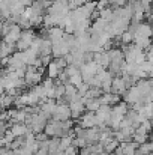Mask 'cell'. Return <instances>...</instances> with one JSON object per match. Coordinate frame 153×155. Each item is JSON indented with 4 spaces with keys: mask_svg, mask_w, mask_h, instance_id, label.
Returning <instances> with one entry per match:
<instances>
[{
    "mask_svg": "<svg viewBox=\"0 0 153 155\" xmlns=\"http://www.w3.org/2000/svg\"><path fill=\"white\" fill-rule=\"evenodd\" d=\"M44 134L51 139V137H63L65 136V133H63V130H62V122H59V120H53V119H48L47 120V125H45V128H44Z\"/></svg>",
    "mask_w": 153,
    "mask_h": 155,
    "instance_id": "cell-1",
    "label": "cell"
},
{
    "mask_svg": "<svg viewBox=\"0 0 153 155\" xmlns=\"http://www.w3.org/2000/svg\"><path fill=\"white\" fill-rule=\"evenodd\" d=\"M51 119H53V120H59V122H63V120L71 119V111H69L68 104L56 103L54 111H53V114H51Z\"/></svg>",
    "mask_w": 153,
    "mask_h": 155,
    "instance_id": "cell-2",
    "label": "cell"
},
{
    "mask_svg": "<svg viewBox=\"0 0 153 155\" xmlns=\"http://www.w3.org/2000/svg\"><path fill=\"white\" fill-rule=\"evenodd\" d=\"M69 107V111H71V119L72 120H77L81 117V114L84 113V104H83V100H77V101H71L68 104Z\"/></svg>",
    "mask_w": 153,
    "mask_h": 155,
    "instance_id": "cell-3",
    "label": "cell"
},
{
    "mask_svg": "<svg viewBox=\"0 0 153 155\" xmlns=\"http://www.w3.org/2000/svg\"><path fill=\"white\" fill-rule=\"evenodd\" d=\"M21 30H23V29H21L18 24H14V26L11 27V30L8 32V35L3 36V42H6V44H9V45H15L17 41H18L20 36H21Z\"/></svg>",
    "mask_w": 153,
    "mask_h": 155,
    "instance_id": "cell-4",
    "label": "cell"
},
{
    "mask_svg": "<svg viewBox=\"0 0 153 155\" xmlns=\"http://www.w3.org/2000/svg\"><path fill=\"white\" fill-rule=\"evenodd\" d=\"M69 51H71V48L63 41H59V42H56V44L51 45V56H53V59L65 57L66 54H69Z\"/></svg>",
    "mask_w": 153,
    "mask_h": 155,
    "instance_id": "cell-5",
    "label": "cell"
},
{
    "mask_svg": "<svg viewBox=\"0 0 153 155\" xmlns=\"http://www.w3.org/2000/svg\"><path fill=\"white\" fill-rule=\"evenodd\" d=\"M128 91V87H126V84H125V81H123V78L122 77H113V81H111V94H114V95H119V97H122V95H125V92Z\"/></svg>",
    "mask_w": 153,
    "mask_h": 155,
    "instance_id": "cell-6",
    "label": "cell"
},
{
    "mask_svg": "<svg viewBox=\"0 0 153 155\" xmlns=\"http://www.w3.org/2000/svg\"><path fill=\"white\" fill-rule=\"evenodd\" d=\"M80 127L84 128V130H87V128H93V127H98V122H96L95 113H92V111L83 113L81 117H80Z\"/></svg>",
    "mask_w": 153,
    "mask_h": 155,
    "instance_id": "cell-7",
    "label": "cell"
},
{
    "mask_svg": "<svg viewBox=\"0 0 153 155\" xmlns=\"http://www.w3.org/2000/svg\"><path fill=\"white\" fill-rule=\"evenodd\" d=\"M63 35H65V32H63V29L62 27H50V29H47V33H45V38L50 41L51 44H56V42H59V41H62V38H63Z\"/></svg>",
    "mask_w": 153,
    "mask_h": 155,
    "instance_id": "cell-8",
    "label": "cell"
},
{
    "mask_svg": "<svg viewBox=\"0 0 153 155\" xmlns=\"http://www.w3.org/2000/svg\"><path fill=\"white\" fill-rule=\"evenodd\" d=\"M134 36H140V38H150L152 36V27L149 23H138L135 30H134Z\"/></svg>",
    "mask_w": 153,
    "mask_h": 155,
    "instance_id": "cell-9",
    "label": "cell"
},
{
    "mask_svg": "<svg viewBox=\"0 0 153 155\" xmlns=\"http://www.w3.org/2000/svg\"><path fill=\"white\" fill-rule=\"evenodd\" d=\"M99 133H101V128L99 127H93V128H87L84 131V140L87 142V145H93V143H98L99 140Z\"/></svg>",
    "mask_w": 153,
    "mask_h": 155,
    "instance_id": "cell-10",
    "label": "cell"
},
{
    "mask_svg": "<svg viewBox=\"0 0 153 155\" xmlns=\"http://www.w3.org/2000/svg\"><path fill=\"white\" fill-rule=\"evenodd\" d=\"M98 101H99L101 105H110V107H113V105H116V104L120 101V97L108 92V94H102L101 97L98 98Z\"/></svg>",
    "mask_w": 153,
    "mask_h": 155,
    "instance_id": "cell-11",
    "label": "cell"
},
{
    "mask_svg": "<svg viewBox=\"0 0 153 155\" xmlns=\"http://www.w3.org/2000/svg\"><path fill=\"white\" fill-rule=\"evenodd\" d=\"M93 62L98 65V66H101L104 69H107L108 68V65H110V56H108V53L107 51H99V53H95L93 54Z\"/></svg>",
    "mask_w": 153,
    "mask_h": 155,
    "instance_id": "cell-12",
    "label": "cell"
},
{
    "mask_svg": "<svg viewBox=\"0 0 153 155\" xmlns=\"http://www.w3.org/2000/svg\"><path fill=\"white\" fill-rule=\"evenodd\" d=\"M8 130L12 133L14 137H24V136L30 131L24 124H11V127H9Z\"/></svg>",
    "mask_w": 153,
    "mask_h": 155,
    "instance_id": "cell-13",
    "label": "cell"
},
{
    "mask_svg": "<svg viewBox=\"0 0 153 155\" xmlns=\"http://www.w3.org/2000/svg\"><path fill=\"white\" fill-rule=\"evenodd\" d=\"M20 54H21V60H23V63H24L26 66L33 65V62L38 59V54L33 53L30 48H27V50H24V51H20Z\"/></svg>",
    "mask_w": 153,
    "mask_h": 155,
    "instance_id": "cell-14",
    "label": "cell"
},
{
    "mask_svg": "<svg viewBox=\"0 0 153 155\" xmlns=\"http://www.w3.org/2000/svg\"><path fill=\"white\" fill-rule=\"evenodd\" d=\"M120 148H122V154L123 155H134L137 151H138V145L134 143L132 140H131V142L120 143Z\"/></svg>",
    "mask_w": 153,
    "mask_h": 155,
    "instance_id": "cell-15",
    "label": "cell"
},
{
    "mask_svg": "<svg viewBox=\"0 0 153 155\" xmlns=\"http://www.w3.org/2000/svg\"><path fill=\"white\" fill-rule=\"evenodd\" d=\"M35 36H36V32L33 30V29H24V30H21V36H20V41H23V42H26V44H32V41L35 39Z\"/></svg>",
    "mask_w": 153,
    "mask_h": 155,
    "instance_id": "cell-16",
    "label": "cell"
},
{
    "mask_svg": "<svg viewBox=\"0 0 153 155\" xmlns=\"http://www.w3.org/2000/svg\"><path fill=\"white\" fill-rule=\"evenodd\" d=\"M51 44L47 38H42L41 41V47H39V53H38V57H44V56H50L51 54Z\"/></svg>",
    "mask_w": 153,
    "mask_h": 155,
    "instance_id": "cell-17",
    "label": "cell"
},
{
    "mask_svg": "<svg viewBox=\"0 0 153 155\" xmlns=\"http://www.w3.org/2000/svg\"><path fill=\"white\" fill-rule=\"evenodd\" d=\"M14 51H15V45H9V44L0 41V60L5 57H9Z\"/></svg>",
    "mask_w": 153,
    "mask_h": 155,
    "instance_id": "cell-18",
    "label": "cell"
},
{
    "mask_svg": "<svg viewBox=\"0 0 153 155\" xmlns=\"http://www.w3.org/2000/svg\"><path fill=\"white\" fill-rule=\"evenodd\" d=\"M132 44L135 45V47H138L140 50H146V48H149L150 47V38H140V36H134V41H132Z\"/></svg>",
    "mask_w": 153,
    "mask_h": 155,
    "instance_id": "cell-19",
    "label": "cell"
},
{
    "mask_svg": "<svg viewBox=\"0 0 153 155\" xmlns=\"http://www.w3.org/2000/svg\"><path fill=\"white\" fill-rule=\"evenodd\" d=\"M59 152H62L59 149V137L48 139V155H57Z\"/></svg>",
    "mask_w": 153,
    "mask_h": 155,
    "instance_id": "cell-20",
    "label": "cell"
},
{
    "mask_svg": "<svg viewBox=\"0 0 153 155\" xmlns=\"http://www.w3.org/2000/svg\"><path fill=\"white\" fill-rule=\"evenodd\" d=\"M14 97H11V95H8V94H3L2 97H0V108L2 110H8L11 105H14Z\"/></svg>",
    "mask_w": 153,
    "mask_h": 155,
    "instance_id": "cell-21",
    "label": "cell"
},
{
    "mask_svg": "<svg viewBox=\"0 0 153 155\" xmlns=\"http://www.w3.org/2000/svg\"><path fill=\"white\" fill-rule=\"evenodd\" d=\"M59 72H60V69L57 68V65L54 63V60H51V63L47 65V75H48L50 78L54 80V78L57 77V74H59Z\"/></svg>",
    "mask_w": 153,
    "mask_h": 155,
    "instance_id": "cell-22",
    "label": "cell"
},
{
    "mask_svg": "<svg viewBox=\"0 0 153 155\" xmlns=\"http://www.w3.org/2000/svg\"><path fill=\"white\" fill-rule=\"evenodd\" d=\"M99 18L104 20L105 23H110L111 20H113V8H105V9H102L99 11Z\"/></svg>",
    "mask_w": 153,
    "mask_h": 155,
    "instance_id": "cell-23",
    "label": "cell"
},
{
    "mask_svg": "<svg viewBox=\"0 0 153 155\" xmlns=\"http://www.w3.org/2000/svg\"><path fill=\"white\" fill-rule=\"evenodd\" d=\"M119 38H120L119 41H120L123 45H129V44H132V41H134V35H132L129 30H125Z\"/></svg>",
    "mask_w": 153,
    "mask_h": 155,
    "instance_id": "cell-24",
    "label": "cell"
},
{
    "mask_svg": "<svg viewBox=\"0 0 153 155\" xmlns=\"http://www.w3.org/2000/svg\"><path fill=\"white\" fill-rule=\"evenodd\" d=\"M131 140L140 146V145H143V143L149 142V134H135V133H134V136H132V139H131Z\"/></svg>",
    "mask_w": 153,
    "mask_h": 155,
    "instance_id": "cell-25",
    "label": "cell"
},
{
    "mask_svg": "<svg viewBox=\"0 0 153 155\" xmlns=\"http://www.w3.org/2000/svg\"><path fill=\"white\" fill-rule=\"evenodd\" d=\"M152 151H153V145L150 142H146V143H143V145L138 146V152L141 155H150Z\"/></svg>",
    "mask_w": 153,
    "mask_h": 155,
    "instance_id": "cell-26",
    "label": "cell"
},
{
    "mask_svg": "<svg viewBox=\"0 0 153 155\" xmlns=\"http://www.w3.org/2000/svg\"><path fill=\"white\" fill-rule=\"evenodd\" d=\"M101 95H102V91L99 87H89V91H87L84 98H99Z\"/></svg>",
    "mask_w": 153,
    "mask_h": 155,
    "instance_id": "cell-27",
    "label": "cell"
},
{
    "mask_svg": "<svg viewBox=\"0 0 153 155\" xmlns=\"http://www.w3.org/2000/svg\"><path fill=\"white\" fill-rule=\"evenodd\" d=\"M65 95V86L63 84H54V100H62Z\"/></svg>",
    "mask_w": 153,
    "mask_h": 155,
    "instance_id": "cell-28",
    "label": "cell"
},
{
    "mask_svg": "<svg viewBox=\"0 0 153 155\" xmlns=\"http://www.w3.org/2000/svg\"><path fill=\"white\" fill-rule=\"evenodd\" d=\"M89 84L87 83H81L80 86H77V92H78V95L81 97V98H84L86 97V94H87V91H89Z\"/></svg>",
    "mask_w": 153,
    "mask_h": 155,
    "instance_id": "cell-29",
    "label": "cell"
},
{
    "mask_svg": "<svg viewBox=\"0 0 153 155\" xmlns=\"http://www.w3.org/2000/svg\"><path fill=\"white\" fill-rule=\"evenodd\" d=\"M41 86L45 89V92L51 89V87H54V80L50 78V77H47V78H42V81H41Z\"/></svg>",
    "mask_w": 153,
    "mask_h": 155,
    "instance_id": "cell-30",
    "label": "cell"
},
{
    "mask_svg": "<svg viewBox=\"0 0 153 155\" xmlns=\"http://www.w3.org/2000/svg\"><path fill=\"white\" fill-rule=\"evenodd\" d=\"M84 8H86V11L92 15L95 11H98V9H96V0H90V2H87V3L84 5Z\"/></svg>",
    "mask_w": 153,
    "mask_h": 155,
    "instance_id": "cell-31",
    "label": "cell"
},
{
    "mask_svg": "<svg viewBox=\"0 0 153 155\" xmlns=\"http://www.w3.org/2000/svg\"><path fill=\"white\" fill-rule=\"evenodd\" d=\"M108 5H111L114 9L116 8H123L128 5V0H108Z\"/></svg>",
    "mask_w": 153,
    "mask_h": 155,
    "instance_id": "cell-32",
    "label": "cell"
},
{
    "mask_svg": "<svg viewBox=\"0 0 153 155\" xmlns=\"http://www.w3.org/2000/svg\"><path fill=\"white\" fill-rule=\"evenodd\" d=\"M54 60V63L57 65V68L60 69V71H63L66 66H68V63H66V60L63 59V57H59V59H53Z\"/></svg>",
    "mask_w": 153,
    "mask_h": 155,
    "instance_id": "cell-33",
    "label": "cell"
},
{
    "mask_svg": "<svg viewBox=\"0 0 153 155\" xmlns=\"http://www.w3.org/2000/svg\"><path fill=\"white\" fill-rule=\"evenodd\" d=\"M35 140H36L38 143H42V142H47L48 137H47L44 133H38V134H35Z\"/></svg>",
    "mask_w": 153,
    "mask_h": 155,
    "instance_id": "cell-34",
    "label": "cell"
},
{
    "mask_svg": "<svg viewBox=\"0 0 153 155\" xmlns=\"http://www.w3.org/2000/svg\"><path fill=\"white\" fill-rule=\"evenodd\" d=\"M63 155H78V151H77V148H75V146H72V145H71L68 149H65V151H63Z\"/></svg>",
    "mask_w": 153,
    "mask_h": 155,
    "instance_id": "cell-35",
    "label": "cell"
},
{
    "mask_svg": "<svg viewBox=\"0 0 153 155\" xmlns=\"http://www.w3.org/2000/svg\"><path fill=\"white\" fill-rule=\"evenodd\" d=\"M8 130V127H6V122H0V139L3 137V134H5V131Z\"/></svg>",
    "mask_w": 153,
    "mask_h": 155,
    "instance_id": "cell-36",
    "label": "cell"
},
{
    "mask_svg": "<svg viewBox=\"0 0 153 155\" xmlns=\"http://www.w3.org/2000/svg\"><path fill=\"white\" fill-rule=\"evenodd\" d=\"M78 155H92V154L89 152V149H87V146H86V148H83V149L78 152Z\"/></svg>",
    "mask_w": 153,
    "mask_h": 155,
    "instance_id": "cell-37",
    "label": "cell"
},
{
    "mask_svg": "<svg viewBox=\"0 0 153 155\" xmlns=\"http://www.w3.org/2000/svg\"><path fill=\"white\" fill-rule=\"evenodd\" d=\"M8 155H15V152H14V151H9V152H8Z\"/></svg>",
    "mask_w": 153,
    "mask_h": 155,
    "instance_id": "cell-38",
    "label": "cell"
},
{
    "mask_svg": "<svg viewBox=\"0 0 153 155\" xmlns=\"http://www.w3.org/2000/svg\"><path fill=\"white\" fill-rule=\"evenodd\" d=\"M48 2H54V0H48Z\"/></svg>",
    "mask_w": 153,
    "mask_h": 155,
    "instance_id": "cell-39",
    "label": "cell"
},
{
    "mask_svg": "<svg viewBox=\"0 0 153 155\" xmlns=\"http://www.w3.org/2000/svg\"><path fill=\"white\" fill-rule=\"evenodd\" d=\"M0 69H2V65H0Z\"/></svg>",
    "mask_w": 153,
    "mask_h": 155,
    "instance_id": "cell-40",
    "label": "cell"
}]
</instances>
